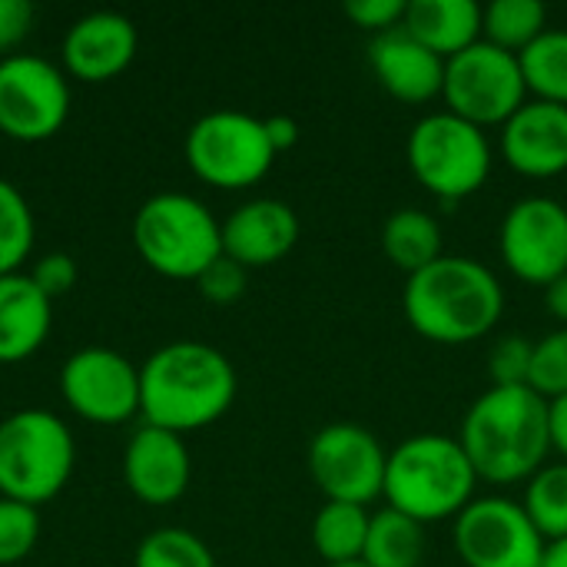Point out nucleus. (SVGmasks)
Instances as JSON below:
<instances>
[{"label": "nucleus", "instance_id": "1", "mask_svg": "<svg viewBox=\"0 0 567 567\" xmlns=\"http://www.w3.org/2000/svg\"><path fill=\"white\" fill-rule=\"evenodd\" d=\"M236 399L233 362L206 342H169L140 369V412L146 425L186 435L213 425Z\"/></svg>", "mask_w": 567, "mask_h": 567}, {"label": "nucleus", "instance_id": "2", "mask_svg": "<svg viewBox=\"0 0 567 567\" xmlns=\"http://www.w3.org/2000/svg\"><path fill=\"white\" fill-rule=\"evenodd\" d=\"M402 309L422 339L435 346H468L498 326L505 312V289L485 262L442 256L409 276Z\"/></svg>", "mask_w": 567, "mask_h": 567}, {"label": "nucleus", "instance_id": "3", "mask_svg": "<svg viewBox=\"0 0 567 567\" xmlns=\"http://www.w3.org/2000/svg\"><path fill=\"white\" fill-rule=\"evenodd\" d=\"M458 445L465 449L478 482L515 485L545 468L551 452L548 402L528 385L488 389L462 419Z\"/></svg>", "mask_w": 567, "mask_h": 567}, {"label": "nucleus", "instance_id": "4", "mask_svg": "<svg viewBox=\"0 0 567 567\" xmlns=\"http://www.w3.org/2000/svg\"><path fill=\"white\" fill-rule=\"evenodd\" d=\"M478 475L452 435H412L389 452L385 508L409 515L419 525L458 518L475 502Z\"/></svg>", "mask_w": 567, "mask_h": 567}, {"label": "nucleus", "instance_id": "5", "mask_svg": "<svg viewBox=\"0 0 567 567\" xmlns=\"http://www.w3.org/2000/svg\"><path fill=\"white\" fill-rule=\"evenodd\" d=\"M133 243L153 272L196 282L223 256V226L199 199L186 193H159L140 206Z\"/></svg>", "mask_w": 567, "mask_h": 567}, {"label": "nucleus", "instance_id": "6", "mask_svg": "<svg viewBox=\"0 0 567 567\" xmlns=\"http://www.w3.org/2000/svg\"><path fill=\"white\" fill-rule=\"evenodd\" d=\"M70 429L43 412L23 409L0 422V495L30 508L60 495L73 472Z\"/></svg>", "mask_w": 567, "mask_h": 567}, {"label": "nucleus", "instance_id": "7", "mask_svg": "<svg viewBox=\"0 0 567 567\" xmlns=\"http://www.w3.org/2000/svg\"><path fill=\"white\" fill-rule=\"evenodd\" d=\"M412 176L442 203L475 196L492 176V146L485 130L449 110L422 116L405 143Z\"/></svg>", "mask_w": 567, "mask_h": 567}, {"label": "nucleus", "instance_id": "8", "mask_svg": "<svg viewBox=\"0 0 567 567\" xmlns=\"http://www.w3.org/2000/svg\"><path fill=\"white\" fill-rule=\"evenodd\" d=\"M445 110L458 120L488 130L505 126L525 103L528 86L515 53H505L485 40L445 60Z\"/></svg>", "mask_w": 567, "mask_h": 567}, {"label": "nucleus", "instance_id": "9", "mask_svg": "<svg viewBox=\"0 0 567 567\" xmlns=\"http://www.w3.org/2000/svg\"><path fill=\"white\" fill-rule=\"evenodd\" d=\"M272 146L262 120L239 110H216L186 133L189 169L219 189H246L272 169Z\"/></svg>", "mask_w": 567, "mask_h": 567}, {"label": "nucleus", "instance_id": "10", "mask_svg": "<svg viewBox=\"0 0 567 567\" xmlns=\"http://www.w3.org/2000/svg\"><path fill=\"white\" fill-rule=\"evenodd\" d=\"M385 462L382 442L355 422H332L309 445V475L326 502L372 505L385 488Z\"/></svg>", "mask_w": 567, "mask_h": 567}, {"label": "nucleus", "instance_id": "11", "mask_svg": "<svg viewBox=\"0 0 567 567\" xmlns=\"http://www.w3.org/2000/svg\"><path fill=\"white\" fill-rule=\"evenodd\" d=\"M455 555L465 567H542L545 538L528 512L502 495L475 498L452 528Z\"/></svg>", "mask_w": 567, "mask_h": 567}, {"label": "nucleus", "instance_id": "12", "mask_svg": "<svg viewBox=\"0 0 567 567\" xmlns=\"http://www.w3.org/2000/svg\"><path fill=\"white\" fill-rule=\"evenodd\" d=\"M70 113V86L63 73L40 56L0 60V133L20 143L50 140Z\"/></svg>", "mask_w": 567, "mask_h": 567}, {"label": "nucleus", "instance_id": "13", "mask_svg": "<svg viewBox=\"0 0 567 567\" xmlns=\"http://www.w3.org/2000/svg\"><path fill=\"white\" fill-rule=\"evenodd\" d=\"M498 252L515 279L545 289L567 272V209L551 196L518 199L502 219Z\"/></svg>", "mask_w": 567, "mask_h": 567}, {"label": "nucleus", "instance_id": "14", "mask_svg": "<svg viewBox=\"0 0 567 567\" xmlns=\"http://www.w3.org/2000/svg\"><path fill=\"white\" fill-rule=\"evenodd\" d=\"M66 405L96 425H116L140 412V369L113 349H80L60 372Z\"/></svg>", "mask_w": 567, "mask_h": 567}, {"label": "nucleus", "instance_id": "15", "mask_svg": "<svg viewBox=\"0 0 567 567\" xmlns=\"http://www.w3.org/2000/svg\"><path fill=\"white\" fill-rule=\"evenodd\" d=\"M502 159L528 179H555L567 169V106L528 100L502 126Z\"/></svg>", "mask_w": 567, "mask_h": 567}, {"label": "nucleus", "instance_id": "16", "mask_svg": "<svg viewBox=\"0 0 567 567\" xmlns=\"http://www.w3.org/2000/svg\"><path fill=\"white\" fill-rule=\"evenodd\" d=\"M189 452L183 445V435L156 429V425H143L123 455V478L126 488L146 502V505H173L176 498H183V492L189 488Z\"/></svg>", "mask_w": 567, "mask_h": 567}, {"label": "nucleus", "instance_id": "17", "mask_svg": "<svg viewBox=\"0 0 567 567\" xmlns=\"http://www.w3.org/2000/svg\"><path fill=\"white\" fill-rule=\"evenodd\" d=\"M299 243V216L282 199H249L223 223V256L243 269L286 259Z\"/></svg>", "mask_w": 567, "mask_h": 567}, {"label": "nucleus", "instance_id": "18", "mask_svg": "<svg viewBox=\"0 0 567 567\" xmlns=\"http://www.w3.org/2000/svg\"><path fill=\"white\" fill-rule=\"evenodd\" d=\"M369 66H372L379 86L399 103L422 106V103H432L435 96H442L445 60L435 56L419 40H412L402 27L372 37Z\"/></svg>", "mask_w": 567, "mask_h": 567}, {"label": "nucleus", "instance_id": "19", "mask_svg": "<svg viewBox=\"0 0 567 567\" xmlns=\"http://www.w3.org/2000/svg\"><path fill=\"white\" fill-rule=\"evenodd\" d=\"M136 56V27L130 17L96 10L76 20L63 37V63L76 80L103 83L123 73Z\"/></svg>", "mask_w": 567, "mask_h": 567}, {"label": "nucleus", "instance_id": "20", "mask_svg": "<svg viewBox=\"0 0 567 567\" xmlns=\"http://www.w3.org/2000/svg\"><path fill=\"white\" fill-rule=\"evenodd\" d=\"M50 332V299L30 276H0V362L30 359Z\"/></svg>", "mask_w": 567, "mask_h": 567}, {"label": "nucleus", "instance_id": "21", "mask_svg": "<svg viewBox=\"0 0 567 567\" xmlns=\"http://www.w3.org/2000/svg\"><path fill=\"white\" fill-rule=\"evenodd\" d=\"M402 30L435 56L452 60L482 40V7L475 0H409Z\"/></svg>", "mask_w": 567, "mask_h": 567}, {"label": "nucleus", "instance_id": "22", "mask_svg": "<svg viewBox=\"0 0 567 567\" xmlns=\"http://www.w3.org/2000/svg\"><path fill=\"white\" fill-rule=\"evenodd\" d=\"M382 252L405 276L422 272L425 266L445 256L439 219L422 209H395L382 226Z\"/></svg>", "mask_w": 567, "mask_h": 567}, {"label": "nucleus", "instance_id": "23", "mask_svg": "<svg viewBox=\"0 0 567 567\" xmlns=\"http://www.w3.org/2000/svg\"><path fill=\"white\" fill-rule=\"evenodd\" d=\"M369 522L372 515L362 505H346V502H326L312 522V545L316 555L329 565H349L362 561L365 538H369Z\"/></svg>", "mask_w": 567, "mask_h": 567}, {"label": "nucleus", "instance_id": "24", "mask_svg": "<svg viewBox=\"0 0 567 567\" xmlns=\"http://www.w3.org/2000/svg\"><path fill=\"white\" fill-rule=\"evenodd\" d=\"M425 558V525L395 508H382L369 522L362 561L369 567H419Z\"/></svg>", "mask_w": 567, "mask_h": 567}, {"label": "nucleus", "instance_id": "25", "mask_svg": "<svg viewBox=\"0 0 567 567\" xmlns=\"http://www.w3.org/2000/svg\"><path fill=\"white\" fill-rule=\"evenodd\" d=\"M545 23L548 7L538 0H495L482 7V40L515 56L548 30Z\"/></svg>", "mask_w": 567, "mask_h": 567}, {"label": "nucleus", "instance_id": "26", "mask_svg": "<svg viewBox=\"0 0 567 567\" xmlns=\"http://www.w3.org/2000/svg\"><path fill=\"white\" fill-rule=\"evenodd\" d=\"M518 63L535 100L567 106V30H545L528 50L518 53Z\"/></svg>", "mask_w": 567, "mask_h": 567}, {"label": "nucleus", "instance_id": "27", "mask_svg": "<svg viewBox=\"0 0 567 567\" xmlns=\"http://www.w3.org/2000/svg\"><path fill=\"white\" fill-rule=\"evenodd\" d=\"M522 508L545 542L567 538V462L545 465L538 475L528 478Z\"/></svg>", "mask_w": 567, "mask_h": 567}, {"label": "nucleus", "instance_id": "28", "mask_svg": "<svg viewBox=\"0 0 567 567\" xmlns=\"http://www.w3.org/2000/svg\"><path fill=\"white\" fill-rule=\"evenodd\" d=\"M33 249V213L27 199L0 179V276H13Z\"/></svg>", "mask_w": 567, "mask_h": 567}, {"label": "nucleus", "instance_id": "29", "mask_svg": "<svg viewBox=\"0 0 567 567\" xmlns=\"http://www.w3.org/2000/svg\"><path fill=\"white\" fill-rule=\"evenodd\" d=\"M133 567H216V558L193 532L159 528L140 542Z\"/></svg>", "mask_w": 567, "mask_h": 567}, {"label": "nucleus", "instance_id": "30", "mask_svg": "<svg viewBox=\"0 0 567 567\" xmlns=\"http://www.w3.org/2000/svg\"><path fill=\"white\" fill-rule=\"evenodd\" d=\"M528 389L542 395L545 402L567 395V326L545 336L542 342H535Z\"/></svg>", "mask_w": 567, "mask_h": 567}, {"label": "nucleus", "instance_id": "31", "mask_svg": "<svg viewBox=\"0 0 567 567\" xmlns=\"http://www.w3.org/2000/svg\"><path fill=\"white\" fill-rule=\"evenodd\" d=\"M40 538V515L23 502L0 498V567L23 561Z\"/></svg>", "mask_w": 567, "mask_h": 567}, {"label": "nucleus", "instance_id": "32", "mask_svg": "<svg viewBox=\"0 0 567 567\" xmlns=\"http://www.w3.org/2000/svg\"><path fill=\"white\" fill-rule=\"evenodd\" d=\"M532 355L535 342L525 336H505L488 352V372L495 379V389H518L528 385L532 375Z\"/></svg>", "mask_w": 567, "mask_h": 567}, {"label": "nucleus", "instance_id": "33", "mask_svg": "<svg viewBox=\"0 0 567 567\" xmlns=\"http://www.w3.org/2000/svg\"><path fill=\"white\" fill-rule=\"evenodd\" d=\"M246 282H249V269H243V266H239L236 259H229V256H219V259L196 279L203 299H209V302H216V306H229V302L243 299Z\"/></svg>", "mask_w": 567, "mask_h": 567}, {"label": "nucleus", "instance_id": "34", "mask_svg": "<svg viewBox=\"0 0 567 567\" xmlns=\"http://www.w3.org/2000/svg\"><path fill=\"white\" fill-rule=\"evenodd\" d=\"M405 10H409V0H349L346 3V17L355 27L369 30L372 37L399 30L405 20Z\"/></svg>", "mask_w": 567, "mask_h": 567}, {"label": "nucleus", "instance_id": "35", "mask_svg": "<svg viewBox=\"0 0 567 567\" xmlns=\"http://www.w3.org/2000/svg\"><path fill=\"white\" fill-rule=\"evenodd\" d=\"M30 279H33V286L53 302L56 296H63V292L73 289V282H76V262H73V256H66V252H50V256H43V259L33 266Z\"/></svg>", "mask_w": 567, "mask_h": 567}, {"label": "nucleus", "instance_id": "36", "mask_svg": "<svg viewBox=\"0 0 567 567\" xmlns=\"http://www.w3.org/2000/svg\"><path fill=\"white\" fill-rule=\"evenodd\" d=\"M33 23L30 0H0V53L13 50Z\"/></svg>", "mask_w": 567, "mask_h": 567}, {"label": "nucleus", "instance_id": "37", "mask_svg": "<svg viewBox=\"0 0 567 567\" xmlns=\"http://www.w3.org/2000/svg\"><path fill=\"white\" fill-rule=\"evenodd\" d=\"M262 126H266V136H269V146H272L276 156L299 143V123L292 116H286V113H276V116L262 120Z\"/></svg>", "mask_w": 567, "mask_h": 567}, {"label": "nucleus", "instance_id": "38", "mask_svg": "<svg viewBox=\"0 0 567 567\" xmlns=\"http://www.w3.org/2000/svg\"><path fill=\"white\" fill-rule=\"evenodd\" d=\"M548 435H551V452H558L567 462V395L548 402Z\"/></svg>", "mask_w": 567, "mask_h": 567}, {"label": "nucleus", "instance_id": "39", "mask_svg": "<svg viewBox=\"0 0 567 567\" xmlns=\"http://www.w3.org/2000/svg\"><path fill=\"white\" fill-rule=\"evenodd\" d=\"M545 309L551 312V319L567 326V272L545 286Z\"/></svg>", "mask_w": 567, "mask_h": 567}, {"label": "nucleus", "instance_id": "40", "mask_svg": "<svg viewBox=\"0 0 567 567\" xmlns=\"http://www.w3.org/2000/svg\"><path fill=\"white\" fill-rule=\"evenodd\" d=\"M542 567H567V538H555V542H545Z\"/></svg>", "mask_w": 567, "mask_h": 567}, {"label": "nucleus", "instance_id": "41", "mask_svg": "<svg viewBox=\"0 0 567 567\" xmlns=\"http://www.w3.org/2000/svg\"><path fill=\"white\" fill-rule=\"evenodd\" d=\"M329 567H369L365 561H349V565H329Z\"/></svg>", "mask_w": 567, "mask_h": 567}]
</instances>
